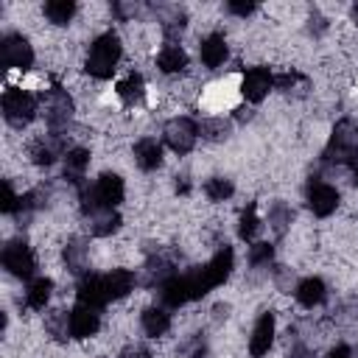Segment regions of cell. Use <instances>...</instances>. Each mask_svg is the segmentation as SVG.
Returning <instances> with one entry per match:
<instances>
[{
	"label": "cell",
	"instance_id": "obj_10",
	"mask_svg": "<svg viewBox=\"0 0 358 358\" xmlns=\"http://www.w3.org/2000/svg\"><path fill=\"white\" fill-rule=\"evenodd\" d=\"M0 64L11 70H31L34 64V48L22 34H6L0 39Z\"/></svg>",
	"mask_w": 358,
	"mask_h": 358
},
{
	"label": "cell",
	"instance_id": "obj_45",
	"mask_svg": "<svg viewBox=\"0 0 358 358\" xmlns=\"http://www.w3.org/2000/svg\"><path fill=\"white\" fill-rule=\"evenodd\" d=\"M252 115H255V109H252V106H238V109H235V120H241V123L252 120Z\"/></svg>",
	"mask_w": 358,
	"mask_h": 358
},
{
	"label": "cell",
	"instance_id": "obj_19",
	"mask_svg": "<svg viewBox=\"0 0 358 358\" xmlns=\"http://www.w3.org/2000/svg\"><path fill=\"white\" fill-rule=\"evenodd\" d=\"M294 296H296V302H299L302 308L313 310V308H319V305L327 299V285H324V280H319V277H302V280L296 282V288H294Z\"/></svg>",
	"mask_w": 358,
	"mask_h": 358
},
{
	"label": "cell",
	"instance_id": "obj_36",
	"mask_svg": "<svg viewBox=\"0 0 358 358\" xmlns=\"http://www.w3.org/2000/svg\"><path fill=\"white\" fill-rule=\"evenodd\" d=\"M288 358H316V352L302 341L299 333H294V338H288Z\"/></svg>",
	"mask_w": 358,
	"mask_h": 358
},
{
	"label": "cell",
	"instance_id": "obj_17",
	"mask_svg": "<svg viewBox=\"0 0 358 358\" xmlns=\"http://www.w3.org/2000/svg\"><path fill=\"white\" fill-rule=\"evenodd\" d=\"M199 56H201V64L204 67H221L229 56V48H227V36L221 31H213L201 39L199 45Z\"/></svg>",
	"mask_w": 358,
	"mask_h": 358
},
{
	"label": "cell",
	"instance_id": "obj_39",
	"mask_svg": "<svg viewBox=\"0 0 358 358\" xmlns=\"http://www.w3.org/2000/svg\"><path fill=\"white\" fill-rule=\"evenodd\" d=\"M140 8H143V6H140V3H134V0H131V3H112V14H115L120 22H129L131 17H137V14H140Z\"/></svg>",
	"mask_w": 358,
	"mask_h": 358
},
{
	"label": "cell",
	"instance_id": "obj_20",
	"mask_svg": "<svg viewBox=\"0 0 358 358\" xmlns=\"http://www.w3.org/2000/svg\"><path fill=\"white\" fill-rule=\"evenodd\" d=\"M134 162L140 171H157L162 165V143L157 137H140L134 143Z\"/></svg>",
	"mask_w": 358,
	"mask_h": 358
},
{
	"label": "cell",
	"instance_id": "obj_1",
	"mask_svg": "<svg viewBox=\"0 0 358 358\" xmlns=\"http://www.w3.org/2000/svg\"><path fill=\"white\" fill-rule=\"evenodd\" d=\"M232 266H235L232 246L218 249L204 266H196L190 271H182V274L171 277L159 288V305L173 310V308H182V305H187L193 299H201L207 291H213L215 285L227 282V277L232 274Z\"/></svg>",
	"mask_w": 358,
	"mask_h": 358
},
{
	"label": "cell",
	"instance_id": "obj_24",
	"mask_svg": "<svg viewBox=\"0 0 358 358\" xmlns=\"http://www.w3.org/2000/svg\"><path fill=\"white\" fill-rule=\"evenodd\" d=\"M87 168H90V151H87V148L76 145V148H70V151L64 154V179H67L70 185L84 187V173H87Z\"/></svg>",
	"mask_w": 358,
	"mask_h": 358
},
{
	"label": "cell",
	"instance_id": "obj_11",
	"mask_svg": "<svg viewBox=\"0 0 358 358\" xmlns=\"http://www.w3.org/2000/svg\"><path fill=\"white\" fill-rule=\"evenodd\" d=\"M67 131H48V134H39L34 143H31V148H28V154H31V159L36 162V165H53L59 157H64L67 151H70V145H67Z\"/></svg>",
	"mask_w": 358,
	"mask_h": 358
},
{
	"label": "cell",
	"instance_id": "obj_21",
	"mask_svg": "<svg viewBox=\"0 0 358 358\" xmlns=\"http://www.w3.org/2000/svg\"><path fill=\"white\" fill-rule=\"evenodd\" d=\"M134 285H137V277L129 268H112V271L103 274V291H106V299L109 302L129 296Z\"/></svg>",
	"mask_w": 358,
	"mask_h": 358
},
{
	"label": "cell",
	"instance_id": "obj_6",
	"mask_svg": "<svg viewBox=\"0 0 358 358\" xmlns=\"http://www.w3.org/2000/svg\"><path fill=\"white\" fill-rule=\"evenodd\" d=\"M42 109H45V123H48V131H67L70 129V120H73V98L67 95L64 87H50L45 95H42Z\"/></svg>",
	"mask_w": 358,
	"mask_h": 358
},
{
	"label": "cell",
	"instance_id": "obj_48",
	"mask_svg": "<svg viewBox=\"0 0 358 358\" xmlns=\"http://www.w3.org/2000/svg\"><path fill=\"white\" fill-rule=\"evenodd\" d=\"M352 17H355V20H358V6H355V8H352Z\"/></svg>",
	"mask_w": 358,
	"mask_h": 358
},
{
	"label": "cell",
	"instance_id": "obj_34",
	"mask_svg": "<svg viewBox=\"0 0 358 358\" xmlns=\"http://www.w3.org/2000/svg\"><path fill=\"white\" fill-rule=\"evenodd\" d=\"M232 193H235V185H232L227 176H210V179L204 182V196H207L210 201H227Z\"/></svg>",
	"mask_w": 358,
	"mask_h": 358
},
{
	"label": "cell",
	"instance_id": "obj_9",
	"mask_svg": "<svg viewBox=\"0 0 358 358\" xmlns=\"http://www.w3.org/2000/svg\"><path fill=\"white\" fill-rule=\"evenodd\" d=\"M162 137H165V143H168L171 151H176V154H190L193 145H196V140H199V123H196L193 117H185V115L171 117V120L162 126Z\"/></svg>",
	"mask_w": 358,
	"mask_h": 358
},
{
	"label": "cell",
	"instance_id": "obj_14",
	"mask_svg": "<svg viewBox=\"0 0 358 358\" xmlns=\"http://www.w3.org/2000/svg\"><path fill=\"white\" fill-rule=\"evenodd\" d=\"M101 327V308L87 305V302H76V308L70 310V333L73 338H92Z\"/></svg>",
	"mask_w": 358,
	"mask_h": 358
},
{
	"label": "cell",
	"instance_id": "obj_13",
	"mask_svg": "<svg viewBox=\"0 0 358 358\" xmlns=\"http://www.w3.org/2000/svg\"><path fill=\"white\" fill-rule=\"evenodd\" d=\"M274 87V76H271V70L268 67H249L246 73H243V78H241V92H243V98L249 101V103H260L266 95H268V90Z\"/></svg>",
	"mask_w": 358,
	"mask_h": 358
},
{
	"label": "cell",
	"instance_id": "obj_44",
	"mask_svg": "<svg viewBox=\"0 0 358 358\" xmlns=\"http://www.w3.org/2000/svg\"><path fill=\"white\" fill-rule=\"evenodd\" d=\"M327 358H358V355H355V350H352L350 344H338V347H333V350H330V355H327Z\"/></svg>",
	"mask_w": 358,
	"mask_h": 358
},
{
	"label": "cell",
	"instance_id": "obj_30",
	"mask_svg": "<svg viewBox=\"0 0 358 358\" xmlns=\"http://www.w3.org/2000/svg\"><path fill=\"white\" fill-rule=\"evenodd\" d=\"M199 134L204 140H210V143H224L232 134V123L227 117H204L199 123Z\"/></svg>",
	"mask_w": 358,
	"mask_h": 358
},
{
	"label": "cell",
	"instance_id": "obj_3",
	"mask_svg": "<svg viewBox=\"0 0 358 358\" xmlns=\"http://www.w3.org/2000/svg\"><path fill=\"white\" fill-rule=\"evenodd\" d=\"M123 179L117 173H101L95 179V185H84L78 187V199H81V213H95V210H115L123 201Z\"/></svg>",
	"mask_w": 358,
	"mask_h": 358
},
{
	"label": "cell",
	"instance_id": "obj_23",
	"mask_svg": "<svg viewBox=\"0 0 358 358\" xmlns=\"http://www.w3.org/2000/svg\"><path fill=\"white\" fill-rule=\"evenodd\" d=\"M84 218H87V229H90L92 238H109L123 224L117 210H95V213H87Z\"/></svg>",
	"mask_w": 358,
	"mask_h": 358
},
{
	"label": "cell",
	"instance_id": "obj_15",
	"mask_svg": "<svg viewBox=\"0 0 358 358\" xmlns=\"http://www.w3.org/2000/svg\"><path fill=\"white\" fill-rule=\"evenodd\" d=\"M151 11L157 14V22H159L165 39H168V42H176L179 34L185 31V22H187L185 8L176 6V3H157V6H151Z\"/></svg>",
	"mask_w": 358,
	"mask_h": 358
},
{
	"label": "cell",
	"instance_id": "obj_32",
	"mask_svg": "<svg viewBox=\"0 0 358 358\" xmlns=\"http://www.w3.org/2000/svg\"><path fill=\"white\" fill-rule=\"evenodd\" d=\"M260 232V218H257V204L249 201L243 210H241V218H238V235L241 241H255V235Z\"/></svg>",
	"mask_w": 358,
	"mask_h": 358
},
{
	"label": "cell",
	"instance_id": "obj_26",
	"mask_svg": "<svg viewBox=\"0 0 358 358\" xmlns=\"http://www.w3.org/2000/svg\"><path fill=\"white\" fill-rule=\"evenodd\" d=\"M274 87H277L282 95L302 98V95H308V90H310V78H308L305 73H299V70H288V73L274 76Z\"/></svg>",
	"mask_w": 358,
	"mask_h": 358
},
{
	"label": "cell",
	"instance_id": "obj_7",
	"mask_svg": "<svg viewBox=\"0 0 358 358\" xmlns=\"http://www.w3.org/2000/svg\"><path fill=\"white\" fill-rule=\"evenodd\" d=\"M0 263L8 274L20 277V280H34L36 274V257H34V249L28 246V241L22 238H14L3 246L0 252Z\"/></svg>",
	"mask_w": 358,
	"mask_h": 358
},
{
	"label": "cell",
	"instance_id": "obj_37",
	"mask_svg": "<svg viewBox=\"0 0 358 358\" xmlns=\"http://www.w3.org/2000/svg\"><path fill=\"white\" fill-rule=\"evenodd\" d=\"M274 282H277V288H280L282 294H291V291L296 288L294 274H291V268H285V266H274Z\"/></svg>",
	"mask_w": 358,
	"mask_h": 358
},
{
	"label": "cell",
	"instance_id": "obj_31",
	"mask_svg": "<svg viewBox=\"0 0 358 358\" xmlns=\"http://www.w3.org/2000/svg\"><path fill=\"white\" fill-rule=\"evenodd\" d=\"M45 330H48V336H50L53 341H67V338H73V333H70V313H64V310H50V313H45Z\"/></svg>",
	"mask_w": 358,
	"mask_h": 358
},
{
	"label": "cell",
	"instance_id": "obj_2",
	"mask_svg": "<svg viewBox=\"0 0 358 358\" xmlns=\"http://www.w3.org/2000/svg\"><path fill=\"white\" fill-rule=\"evenodd\" d=\"M123 56V45H120V36L115 31H103L101 36H95L90 42V50H87V62H84V70L92 76V78H112L117 62Z\"/></svg>",
	"mask_w": 358,
	"mask_h": 358
},
{
	"label": "cell",
	"instance_id": "obj_35",
	"mask_svg": "<svg viewBox=\"0 0 358 358\" xmlns=\"http://www.w3.org/2000/svg\"><path fill=\"white\" fill-rule=\"evenodd\" d=\"M274 260V246L266 241H257L249 246V266L252 268H268Z\"/></svg>",
	"mask_w": 358,
	"mask_h": 358
},
{
	"label": "cell",
	"instance_id": "obj_27",
	"mask_svg": "<svg viewBox=\"0 0 358 358\" xmlns=\"http://www.w3.org/2000/svg\"><path fill=\"white\" fill-rule=\"evenodd\" d=\"M50 294H53V280L50 277H34V280H28V288H25V305L31 310H45Z\"/></svg>",
	"mask_w": 358,
	"mask_h": 358
},
{
	"label": "cell",
	"instance_id": "obj_29",
	"mask_svg": "<svg viewBox=\"0 0 358 358\" xmlns=\"http://www.w3.org/2000/svg\"><path fill=\"white\" fill-rule=\"evenodd\" d=\"M291 221H294V210H291L285 201L277 199V201L268 207V229L274 232V238H282V235L288 232Z\"/></svg>",
	"mask_w": 358,
	"mask_h": 358
},
{
	"label": "cell",
	"instance_id": "obj_41",
	"mask_svg": "<svg viewBox=\"0 0 358 358\" xmlns=\"http://www.w3.org/2000/svg\"><path fill=\"white\" fill-rule=\"evenodd\" d=\"M227 11L229 14H238V17H249L257 11V3H243V0H229L227 3Z\"/></svg>",
	"mask_w": 358,
	"mask_h": 358
},
{
	"label": "cell",
	"instance_id": "obj_38",
	"mask_svg": "<svg viewBox=\"0 0 358 358\" xmlns=\"http://www.w3.org/2000/svg\"><path fill=\"white\" fill-rule=\"evenodd\" d=\"M185 358H207V338H204V333L193 336L185 344Z\"/></svg>",
	"mask_w": 358,
	"mask_h": 358
},
{
	"label": "cell",
	"instance_id": "obj_40",
	"mask_svg": "<svg viewBox=\"0 0 358 358\" xmlns=\"http://www.w3.org/2000/svg\"><path fill=\"white\" fill-rule=\"evenodd\" d=\"M17 204H20V196L14 193V187H11V182L6 179V182H3V199H0V210L11 215V213L17 210Z\"/></svg>",
	"mask_w": 358,
	"mask_h": 358
},
{
	"label": "cell",
	"instance_id": "obj_33",
	"mask_svg": "<svg viewBox=\"0 0 358 358\" xmlns=\"http://www.w3.org/2000/svg\"><path fill=\"white\" fill-rule=\"evenodd\" d=\"M42 11L53 25H67L76 14V3L73 0H48Z\"/></svg>",
	"mask_w": 358,
	"mask_h": 358
},
{
	"label": "cell",
	"instance_id": "obj_43",
	"mask_svg": "<svg viewBox=\"0 0 358 358\" xmlns=\"http://www.w3.org/2000/svg\"><path fill=\"white\" fill-rule=\"evenodd\" d=\"M117 358H151V352L145 350V347H126V350H120V355Z\"/></svg>",
	"mask_w": 358,
	"mask_h": 358
},
{
	"label": "cell",
	"instance_id": "obj_12",
	"mask_svg": "<svg viewBox=\"0 0 358 358\" xmlns=\"http://www.w3.org/2000/svg\"><path fill=\"white\" fill-rule=\"evenodd\" d=\"M305 201H308V210L316 215V218H327L336 213L338 207V190L327 182H322L319 176H313L308 185H305Z\"/></svg>",
	"mask_w": 358,
	"mask_h": 358
},
{
	"label": "cell",
	"instance_id": "obj_22",
	"mask_svg": "<svg viewBox=\"0 0 358 358\" xmlns=\"http://www.w3.org/2000/svg\"><path fill=\"white\" fill-rule=\"evenodd\" d=\"M140 327L148 338H159L171 330V310L165 305H151L140 313Z\"/></svg>",
	"mask_w": 358,
	"mask_h": 358
},
{
	"label": "cell",
	"instance_id": "obj_46",
	"mask_svg": "<svg viewBox=\"0 0 358 358\" xmlns=\"http://www.w3.org/2000/svg\"><path fill=\"white\" fill-rule=\"evenodd\" d=\"M227 313H229V305H227V302H218V305L213 308V316H215V322L227 319Z\"/></svg>",
	"mask_w": 358,
	"mask_h": 358
},
{
	"label": "cell",
	"instance_id": "obj_25",
	"mask_svg": "<svg viewBox=\"0 0 358 358\" xmlns=\"http://www.w3.org/2000/svg\"><path fill=\"white\" fill-rule=\"evenodd\" d=\"M157 67L162 73H182L187 67V53L179 42H165L162 50L157 53Z\"/></svg>",
	"mask_w": 358,
	"mask_h": 358
},
{
	"label": "cell",
	"instance_id": "obj_16",
	"mask_svg": "<svg viewBox=\"0 0 358 358\" xmlns=\"http://www.w3.org/2000/svg\"><path fill=\"white\" fill-rule=\"evenodd\" d=\"M274 313L271 310H263L252 327V336H249V355L252 358H263L268 355L271 344H274Z\"/></svg>",
	"mask_w": 358,
	"mask_h": 358
},
{
	"label": "cell",
	"instance_id": "obj_47",
	"mask_svg": "<svg viewBox=\"0 0 358 358\" xmlns=\"http://www.w3.org/2000/svg\"><path fill=\"white\" fill-rule=\"evenodd\" d=\"M347 168H350V171H352V176H355V182H358V151H355V154H352V159H350V162H347Z\"/></svg>",
	"mask_w": 358,
	"mask_h": 358
},
{
	"label": "cell",
	"instance_id": "obj_8",
	"mask_svg": "<svg viewBox=\"0 0 358 358\" xmlns=\"http://www.w3.org/2000/svg\"><path fill=\"white\" fill-rule=\"evenodd\" d=\"M179 271H176V260L171 257V255H165L162 249H148V257H145V263H143V268H140V277H137V282L140 285H145V288H162L171 277H176Z\"/></svg>",
	"mask_w": 358,
	"mask_h": 358
},
{
	"label": "cell",
	"instance_id": "obj_42",
	"mask_svg": "<svg viewBox=\"0 0 358 358\" xmlns=\"http://www.w3.org/2000/svg\"><path fill=\"white\" fill-rule=\"evenodd\" d=\"M308 31H310L313 36H322V34L327 31V20H324L316 8H313V11H310V17H308Z\"/></svg>",
	"mask_w": 358,
	"mask_h": 358
},
{
	"label": "cell",
	"instance_id": "obj_5",
	"mask_svg": "<svg viewBox=\"0 0 358 358\" xmlns=\"http://www.w3.org/2000/svg\"><path fill=\"white\" fill-rule=\"evenodd\" d=\"M39 112V98L25 92V90H17V87H8L3 92V117L8 126L14 129H22L28 126Z\"/></svg>",
	"mask_w": 358,
	"mask_h": 358
},
{
	"label": "cell",
	"instance_id": "obj_4",
	"mask_svg": "<svg viewBox=\"0 0 358 358\" xmlns=\"http://www.w3.org/2000/svg\"><path fill=\"white\" fill-rule=\"evenodd\" d=\"M355 151H358V123L350 117H341L330 131V140L322 151V159L327 165H347Z\"/></svg>",
	"mask_w": 358,
	"mask_h": 358
},
{
	"label": "cell",
	"instance_id": "obj_28",
	"mask_svg": "<svg viewBox=\"0 0 358 358\" xmlns=\"http://www.w3.org/2000/svg\"><path fill=\"white\" fill-rule=\"evenodd\" d=\"M117 98L126 103V106H137L140 101H143V95H145V81H143V76L140 73H129L123 81H117Z\"/></svg>",
	"mask_w": 358,
	"mask_h": 358
},
{
	"label": "cell",
	"instance_id": "obj_18",
	"mask_svg": "<svg viewBox=\"0 0 358 358\" xmlns=\"http://www.w3.org/2000/svg\"><path fill=\"white\" fill-rule=\"evenodd\" d=\"M64 266H67V271L76 274L78 280L90 274V268H87V266H90V246H87L84 238H70V241L64 243Z\"/></svg>",
	"mask_w": 358,
	"mask_h": 358
}]
</instances>
